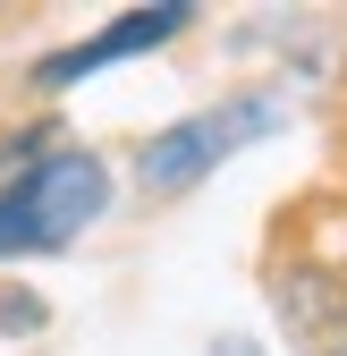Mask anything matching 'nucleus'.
Wrapping results in <instances>:
<instances>
[{
  "label": "nucleus",
  "instance_id": "obj_2",
  "mask_svg": "<svg viewBox=\"0 0 347 356\" xmlns=\"http://www.w3.org/2000/svg\"><path fill=\"white\" fill-rule=\"evenodd\" d=\"M280 127V102H221V111H195V119H178V127H161V136L144 145V187H195L203 170H221L237 145H254V136H271Z\"/></svg>",
  "mask_w": 347,
  "mask_h": 356
},
{
  "label": "nucleus",
  "instance_id": "obj_1",
  "mask_svg": "<svg viewBox=\"0 0 347 356\" xmlns=\"http://www.w3.org/2000/svg\"><path fill=\"white\" fill-rule=\"evenodd\" d=\"M110 204V170L94 153H42L0 187V254H51L76 229H94Z\"/></svg>",
  "mask_w": 347,
  "mask_h": 356
},
{
  "label": "nucleus",
  "instance_id": "obj_3",
  "mask_svg": "<svg viewBox=\"0 0 347 356\" xmlns=\"http://www.w3.org/2000/svg\"><path fill=\"white\" fill-rule=\"evenodd\" d=\"M178 26H187L178 0H169V9H127V17H110L102 34H85V42H68V51H51L34 76H42V85H76V76H94V68L127 60V51H153V42H169Z\"/></svg>",
  "mask_w": 347,
  "mask_h": 356
}]
</instances>
